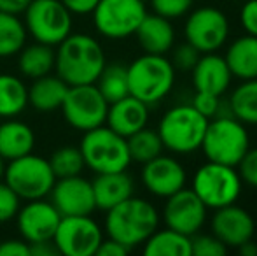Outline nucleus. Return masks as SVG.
I'll list each match as a JSON object with an SVG mask.
<instances>
[{
    "label": "nucleus",
    "mask_w": 257,
    "mask_h": 256,
    "mask_svg": "<svg viewBox=\"0 0 257 256\" xmlns=\"http://www.w3.org/2000/svg\"><path fill=\"white\" fill-rule=\"evenodd\" d=\"M107 65L100 42L88 34H74L54 49V72L68 86L93 84Z\"/></svg>",
    "instance_id": "obj_1"
},
{
    "label": "nucleus",
    "mask_w": 257,
    "mask_h": 256,
    "mask_svg": "<svg viewBox=\"0 0 257 256\" xmlns=\"http://www.w3.org/2000/svg\"><path fill=\"white\" fill-rule=\"evenodd\" d=\"M105 212L107 214H105L103 228L107 237L121 242L130 251L142 246L159 228V219H161L153 202L139 198L135 195Z\"/></svg>",
    "instance_id": "obj_2"
},
{
    "label": "nucleus",
    "mask_w": 257,
    "mask_h": 256,
    "mask_svg": "<svg viewBox=\"0 0 257 256\" xmlns=\"http://www.w3.org/2000/svg\"><path fill=\"white\" fill-rule=\"evenodd\" d=\"M126 68L130 95L137 97L149 107L166 99L175 86L177 68L165 55L144 53Z\"/></svg>",
    "instance_id": "obj_3"
},
{
    "label": "nucleus",
    "mask_w": 257,
    "mask_h": 256,
    "mask_svg": "<svg viewBox=\"0 0 257 256\" xmlns=\"http://www.w3.org/2000/svg\"><path fill=\"white\" fill-rule=\"evenodd\" d=\"M208 121L191 104H179L163 114L158 133L165 149L175 154H191L201 149Z\"/></svg>",
    "instance_id": "obj_4"
},
{
    "label": "nucleus",
    "mask_w": 257,
    "mask_h": 256,
    "mask_svg": "<svg viewBox=\"0 0 257 256\" xmlns=\"http://www.w3.org/2000/svg\"><path fill=\"white\" fill-rule=\"evenodd\" d=\"M250 149V137L247 125H243L233 114H219L212 118L206 127L201 151L206 160L236 167Z\"/></svg>",
    "instance_id": "obj_5"
},
{
    "label": "nucleus",
    "mask_w": 257,
    "mask_h": 256,
    "mask_svg": "<svg viewBox=\"0 0 257 256\" xmlns=\"http://www.w3.org/2000/svg\"><path fill=\"white\" fill-rule=\"evenodd\" d=\"M79 149L84 158L86 168L95 174L122 172L128 170L132 165L126 137L115 133L107 125L84 132Z\"/></svg>",
    "instance_id": "obj_6"
},
{
    "label": "nucleus",
    "mask_w": 257,
    "mask_h": 256,
    "mask_svg": "<svg viewBox=\"0 0 257 256\" xmlns=\"http://www.w3.org/2000/svg\"><path fill=\"white\" fill-rule=\"evenodd\" d=\"M241 181L236 167L206 160L193 176V190L208 209L215 211L229 204H236L241 195Z\"/></svg>",
    "instance_id": "obj_7"
},
{
    "label": "nucleus",
    "mask_w": 257,
    "mask_h": 256,
    "mask_svg": "<svg viewBox=\"0 0 257 256\" xmlns=\"http://www.w3.org/2000/svg\"><path fill=\"white\" fill-rule=\"evenodd\" d=\"M4 181L21 200L28 202L49 197L56 183V176L49 165V160L28 153L7 161Z\"/></svg>",
    "instance_id": "obj_8"
},
{
    "label": "nucleus",
    "mask_w": 257,
    "mask_h": 256,
    "mask_svg": "<svg viewBox=\"0 0 257 256\" xmlns=\"http://www.w3.org/2000/svg\"><path fill=\"white\" fill-rule=\"evenodd\" d=\"M23 23L35 42L56 48L72 34L74 14L61 0H32L23 13Z\"/></svg>",
    "instance_id": "obj_9"
},
{
    "label": "nucleus",
    "mask_w": 257,
    "mask_h": 256,
    "mask_svg": "<svg viewBox=\"0 0 257 256\" xmlns=\"http://www.w3.org/2000/svg\"><path fill=\"white\" fill-rule=\"evenodd\" d=\"M146 14L147 4L142 0H100L91 16L95 30L102 37L121 41L135 35Z\"/></svg>",
    "instance_id": "obj_10"
},
{
    "label": "nucleus",
    "mask_w": 257,
    "mask_h": 256,
    "mask_svg": "<svg viewBox=\"0 0 257 256\" xmlns=\"http://www.w3.org/2000/svg\"><path fill=\"white\" fill-rule=\"evenodd\" d=\"M61 113L68 125L77 132H89L105 125L108 102L103 99L96 84L70 86L61 104Z\"/></svg>",
    "instance_id": "obj_11"
},
{
    "label": "nucleus",
    "mask_w": 257,
    "mask_h": 256,
    "mask_svg": "<svg viewBox=\"0 0 257 256\" xmlns=\"http://www.w3.org/2000/svg\"><path fill=\"white\" fill-rule=\"evenodd\" d=\"M102 240L103 230L91 214L61 216L53 237L58 254L63 256H95Z\"/></svg>",
    "instance_id": "obj_12"
},
{
    "label": "nucleus",
    "mask_w": 257,
    "mask_h": 256,
    "mask_svg": "<svg viewBox=\"0 0 257 256\" xmlns=\"http://www.w3.org/2000/svg\"><path fill=\"white\" fill-rule=\"evenodd\" d=\"M184 37L201 55L217 53L229 37V20L217 7H200L187 16Z\"/></svg>",
    "instance_id": "obj_13"
},
{
    "label": "nucleus",
    "mask_w": 257,
    "mask_h": 256,
    "mask_svg": "<svg viewBox=\"0 0 257 256\" xmlns=\"http://www.w3.org/2000/svg\"><path fill=\"white\" fill-rule=\"evenodd\" d=\"M163 207V221L165 226L187 237L201 232L208 218V207L198 198L191 188H182L177 193L165 198Z\"/></svg>",
    "instance_id": "obj_14"
},
{
    "label": "nucleus",
    "mask_w": 257,
    "mask_h": 256,
    "mask_svg": "<svg viewBox=\"0 0 257 256\" xmlns=\"http://www.w3.org/2000/svg\"><path fill=\"white\" fill-rule=\"evenodd\" d=\"M14 219L21 239L27 240L28 244H39L51 242L61 214L51 204V200L37 198L21 205Z\"/></svg>",
    "instance_id": "obj_15"
},
{
    "label": "nucleus",
    "mask_w": 257,
    "mask_h": 256,
    "mask_svg": "<svg viewBox=\"0 0 257 256\" xmlns=\"http://www.w3.org/2000/svg\"><path fill=\"white\" fill-rule=\"evenodd\" d=\"M49 198L61 216H88L96 211L93 185L82 174L56 179Z\"/></svg>",
    "instance_id": "obj_16"
},
{
    "label": "nucleus",
    "mask_w": 257,
    "mask_h": 256,
    "mask_svg": "<svg viewBox=\"0 0 257 256\" xmlns=\"http://www.w3.org/2000/svg\"><path fill=\"white\" fill-rule=\"evenodd\" d=\"M210 230L227 249H236L238 246L254 237L255 221L247 209L229 204L213 211Z\"/></svg>",
    "instance_id": "obj_17"
},
{
    "label": "nucleus",
    "mask_w": 257,
    "mask_h": 256,
    "mask_svg": "<svg viewBox=\"0 0 257 256\" xmlns=\"http://www.w3.org/2000/svg\"><path fill=\"white\" fill-rule=\"evenodd\" d=\"M142 185L151 195L168 198L170 195L186 188L187 172L177 158L159 154L142 165Z\"/></svg>",
    "instance_id": "obj_18"
},
{
    "label": "nucleus",
    "mask_w": 257,
    "mask_h": 256,
    "mask_svg": "<svg viewBox=\"0 0 257 256\" xmlns=\"http://www.w3.org/2000/svg\"><path fill=\"white\" fill-rule=\"evenodd\" d=\"M193 86L196 92L212 93L222 97L229 90L233 74L226 63V58L217 53H203L191 70Z\"/></svg>",
    "instance_id": "obj_19"
},
{
    "label": "nucleus",
    "mask_w": 257,
    "mask_h": 256,
    "mask_svg": "<svg viewBox=\"0 0 257 256\" xmlns=\"http://www.w3.org/2000/svg\"><path fill=\"white\" fill-rule=\"evenodd\" d=\"M147 123H149V106L137 97L126 95L117 102L108 104L105 125L119 135H133L139 130L146 128Z\"/></svg>",
    "instance_id": "obj_20"
},
{
    "label": "nucleus",
    "mask_w": 257,
    "mask_h": 256,
    "mask_svg": "<svg viewBox=\"0 0 257 256\" xmlns=\"http://www.w3.org/2000/svg\"><path fill=\"white\" fill-rule=\"evenodd\" d=\"M135 35L144 53H151V55H166L175 46V28L172 25V20L156 13L146 14Z\"/></svg>",
    "instance_id": "obj_21"
},
{
    "label": "nucleus",
    "mask_w": 257,
    "mask_h": 256,
    "mask_svg": "<svg viewBox=\"0 0 257 256\" xmlns=\"http://www.w3.org/2000/svg\"><path fill=\"white\" fill-rule=\"evenodd\" d=\"M91 185L96 209H100V211H108L114 205L121 204L122 200L133 197V193H135V183L126 170L96 174Z\"/></svg>",
    "instance_id": "obj_22"
},
{
    "label": "nucleus",
    "mask_w": 257,
    "mask_h": 256,
    "mask_svg": "<svg viewBox=\"0 0 257 256\" xmlns=\"http://www.w3.org/2000/svg\"><path fill=\"white\" fill-rule=\"evenodd\" d=\"M35 132L28 123L7 118L0 123V156L6 161L34 153Z\"/></svg>",
    "instance_id": "obj_23"
},
{
    "label": "nucleus",
    "mask_w": 257,
    "mask_h": 256,
    "mask_svg": "<svg viewBox=\"0 0 257 256\" xmlns=\"http://www.w3.org/2000/svg\"><path fill=\"white\" fill-rule=\"evenodd\" d=\"M70 86L60 75L46 74L28 86V106L39 113H53L61 107Z\"/></svg>",
    "instance_id": "obj_24"
},
{
    "label": "nucleus",
    "mask_w": 257,
    "mask_h": 256,
    "mask_svg": "<svg viewBox=\"0 0 257 256\" xmlns=\"http://www.w3.org/2000/svg\"><path fill=\"white\" fill-rule=\"evenodd\" d=\"M233 77L240 81L257 77V37L255 35H241L234 39L224 55Z\"/></svg>",
    "instance_id": "obj_25"
},
{
    "label": "nucleus",
    "mask_w": 257,
    "mask_h": 256,
    "mask_svg": "<svg viewBox=\"0 0 257 256\" xmlns=\"http://www.w3.org/2000/svg\"><path fill=\"white\" fill-rule=\"evenodd\" d=\"M18 70L25 79H37L54 70V48L42 42L25 44L18 53Z\"/></svg>",
    "instance_id": "obj_26"
},
{
    "label": "nucleus",
    "mask_w": 257,
    "mask_h": 256,
    "mask_svg": "<svg viewBox=\"0 0 257 256\" xmlns=\"http://www.w3.org/2000/svg\"><path fill=\"white\" fill-rule=\"evenodd\" d=\"M28 107V86L21 77L0 72V118H16Z\"/></svg>",
    "instance_id": "obj_27"
},
{
    "label": "nucleus",
    "mask_w": 257,
    "mask_h": 256,
    "mask_svg": "<svg viewBox=\"0 0 257 256\" xmlns=\"http://www.w3.org/2000/svg\"><path fill=\"white\" fill-rule=\"evenodd\" d=\"M142 251L146 256H189L191 237L172 228L156 230L153 235L142 244Z\"/></svg>",
    "instance_id": "obj_28"
},
{
    "label": "nucleus",
    "mask_w": 257,
    "mask_h": 256,
    "mask_svg": "<svg viewBox=\"0 0 257 256\" xmlns=\"http://www.w3.org/2000/svg\"><path fill=\"white\" fill-rule=\"evenodd\" d=\"M227 107L243 125L257 127V77L241 81L231 93Z\"/></svg>",
    "instance_id": "obj_29"
},
{
    "label": "nucleus",
    "mask_w": 257,
    "mask_h": 256,
    "mask_svg": "<svg viewBox=\"0 0 257 256\" xmlns=\"http://www.w3.org/2000/svg\"><path fill=\"white\" fill-rule=\"evenodd\" d=\"M28 32L23 20L16 14L0 11V58L16 56L27 44Z\"/></svg>",
    "instance_id": "obj_30"
},
{
    "label": "nucleus",
    "mask_w": 257,
    "mask_h": 256,
    "mask_svg": "<svg viewBox=\"0 0 257 256\" xmlns=\"http://www.w3.org/2000/svg\"><path fill=\"white\" fill-rule=\"evenodd\" d=\"M95 84L108 104L117 102V100L124 99L126 95H130L128 68L121 63L105 65Z\"/></svg>",
    "instance_id": "obj_31"
},
{
    "label": "nucleus",
    "mask_w": 257,
    "mask_h": 256,
    "mask_svg": "<svg viewBox=\"0 0 257 256\" xmlns=\"http://www.w3.org/2000/svg\"><path fill=\"white\" fill-rule=\"evenodd\" d=\"M126 142H128V151L132 161L137 163H147L153 158L163 154L165 146H163V140L159 137L158 130L151 128H142L139 132H135L133 135L126 137Z\"/></svg>",
    "instance_id": "obj_32"
},
{
    "label": "nucleus",
    "mask_w": 257,
    "mask_h": 256,
    "mask_svg": "<svg viewBox=\"0 0 257 256\" xmlns=\"http://www.w3.org/2000/svg\"><path fill=\"white\" fill-rule=\"evenodd\" d=\"M49 165H51L56 179L79 176L86 168L81 149L75 146H63L53 151V154L49 156Z\"/></svg>",
    "instance_id": "obj_33"
},
{
    "label": "nucleus",
    "mask_w": 257,
    "mask_h": 256,
    "mask_svg": "<svg viewBox=\"0 0 257 256\" xmlns=\"http://www.w3.org/2000/svg\"><path fill=\"white\" fill-rule=\"evenodd\" d=\"M191 253L194 256H224L227 247L213 233H201L191 237Z\"/></svg>",
    "instance_id": "obj_34"
},
{
    "label": "nucleus",
    "mask_w": 257,
    "mask_h": 256,
    "mask_svg": "<svg viewBox=\"0 0 257 256\" xmlns=\"http://www.w3.org/2000/svg\"><path fill=\"white\" fill-rule=\"evenodd\" d=\"M193 2L194 0H149L154 13L168 20L186 16L193 7Z\"/></svg>",
    "instance_id": "obj_35"
},
{
    "label": "nucleus",
    "mask_w": 257,
    "mask_h": 256,
    "mask_svg": "<svg viewBox=\"0 0 257 256\" xmlns=\"http://www.w3.org/2000/svg\"><path fill=\"white\" fill-rule=\"evenodd\" d=\"M20 207L21 198L6 185V181H0V225L13 221Z\"/></svg>",
    "instance_id": "obj_36"
},
{
    "label": "nucleus",
    "mask_w": 257,
    "mask_h": 256,
    "mask_svg": "<svg viewBox=\"0 0 257 256\" xmlns=\"http://www.w3.org/2000/svg\"><path fill=\"white\" fill-rule=\"evenodd\" d=\"M191 106H193L200 114H203L205 118L212 120V118L219 116L220 109H222V100H220V97L212 95V93L196 92L194 93V99H193V102H191Z\"/></svg>",
    "instance_id": "obj_37"
},
{
    "label": "nucleus",
    "mask_w": 257,
    "mask_h": 256,
    "mask_svg": "<svg viewBox=\"0 0 257 256\" xmlns=\"http://www.w3.org/2000/svg\"><path fill=\"white\" fill-rule=\"evenodd\" d=\"M200 56H201V53L186 41V42H182V44L177 46V49L173 51L172 63H173V67L179 68V70L191 72Z\"/></svg>",
    "instance_id": "obj_38"
},
{
    "label": "nucleus",
    "mask_w": 257,
    "mask_h": 256,
    "mask_svg": "<svg viewBox=\"0 0 257 256\" xmlns=\"http://www.w3.org/2000/svg\"><path fill=\"white\" fill-rule=\"evenodd\" d=\"M236 167L241 181L250 188L257 190V147H250Z\"/></svg>",
    "instance_id": "obj_39"
},
{
    "label": "nucleus",
    "mask_w": 257,
    "mask_h": 256,
    "mask_svg": "<svg viewBox=\"0 0 257 256\" xmlns=\"http://www.w3.org/2000/svg\"><path fill=\"white\" fill-rule=\"evenodd\" d=\"M240 23L248 35H255L257 37V0H247L241 6Z\"/></svg>",
    "instance_id": "obj_40"
},
{
    "label": "nucleus",
    "mask_w": 257,
    "mask_h": 256,
    "mask_svg": "<svg viewBox=\"0 0 257 256\" xmlns=\"http://www.w3.org/2000/svg\"><path fill=\"white\" fill-rule=\"evenodd\" d=\"M0 256H30V244L23 239H6L0 242Z\"/></svg>",
    "instance_id": "obj_41"
},
{
    "label": "nucleus",
    "mask_w": 257,
    "mask_h": 256,
    "mask_svg": "<svg viewBox=\"0 0 257 256\" xmlns=\"http://www.w3.org/2000/svg\"><path fill=\"white\" fill-rule=\"evenodd\" d=\"M61 2L74 16H86L93 13L100 0H61Z\"/></svg>",
    "instance_id": "obj_42"
},
{
    "label": "nucleus",
    "mask_w": 257,
    "mask_h": 256,
    "mask_svg": "<svg viewBox=\"0 0 257 256\" xmlns=\"http://www.w3.org/2000/svg\"><path fill=\"white\" fill-rule=\"evenodd\" d=\"M128 253H130L128 247L122 246L117 240L110 239V237L103 239L102 244L98 246V249H96V256H124Z\"/></svg>",
    "instance_id": "obj_43"
},
{
    "label": "nucleus",
    "mask_w": 257,
    "mask_h": 256,
    "mask_svg": "<svg viewBox=\"0 0 257 256\" xmlns=\"http://www.w3.org/2000/svg\"><path fill=\"white\" fill-rule=\"evenodd\" d=\"M30 2L32 0H0V11L21 16L27 11V7L30 6Z\"/></svg>",
    "instance_id": "obj_44"
},
{
    "label": "nucleus",
    "mask_w": 257,
    "mask_h": 256,
    "mask_svg": "<svg viewBox=\"0 0 257 256\" xmlns=\"http://www.w3.org/2000/svg\"><path fill=\"white\" fill-rule=\"evenodd\" d=\"M54 254H58V251L54 247L53 240L51 242L30 244V256H54Z\"/></svg>",
    "instance_id": "obj_45"
},
{
    "label": "nucleus",
    "mask_w": 257,
    "mask_h": 256,
    "mask_svg": "<svg viewBox=\"0 0 257 256\" xmlns=\"http://www.w3.org/2000/svg\"><path fill=\"white\" fill-rule=\"evenodd\" d=\"M236 249L241 256H257V244L252 239L243 242L241 246H238Z\"/></svg>",
    "instance_id": "obj_46"
},
{
    "label": "nucleus",
    "mask_w": 257,
    "mask_h": 256,
    "mask_svg": "<svg viewBox=\"0 0 257 256\" xmlns=\"http://www.w3.org/2000/svg\"><path fill=\"white\" fill-rule=\"evenodd\" d=\"M6 167H7V161L0 156V181H4V176H6Z\"/></svg>",
    "instance_id": "obj_47"
},
{
    "label": "nucleus",
    "mask_w": 257,
    "mask_h": 256,
    "mask_svg": "<svg viewBox=\"0 0 257 256\" xmlns=\"http://www.w3.org/2000/svg\"><path fill=\"white\" fill-rule=\"evenodd\" d=\"M142 2H146V4H147V2H149V0H142Z\"/></svg>",
    "instance_id": "obj_48"
}]
</instances>
